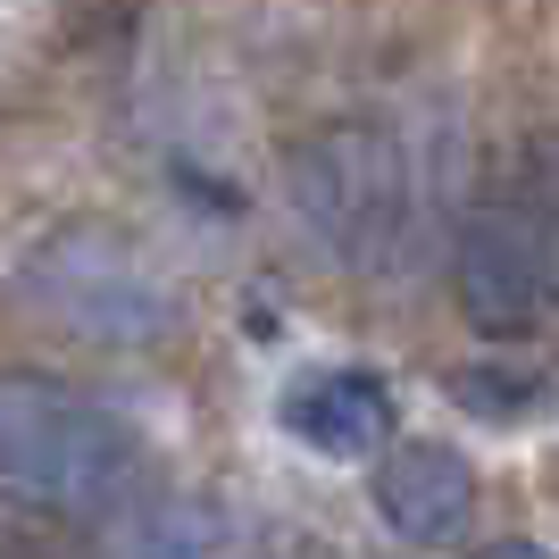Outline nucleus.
<instances>
[{
    "label": "nucleus",
    "instance_id": "39448f33",
    "mask_svg": "<svg viewBox=\"0 0 559 559\" xmlns=\"http://www.w3.org/2000/svg\"><path fill=\"white\" fill-rule=\"evenodd\" d=\"M376 510L401 543H451L476 510V476L451 443H401L376 467Z\"/></svg>",
    "mask_w": 559,
    "mask_h": 559
},
{
    "label": "nucleus",
    "instance_id": "f257e3e1",
    "mask_svg": "<svg viewBox=\"0 0 559 559\" xmlns=\"http://www.w3.org/2000/svg\"><path fill=\"white\" fill-rule=\"evenodd\" d=\"M284 192H293V217L334 267H359V276H384L409 259L426 217V176L409 134L376 126V117H343V126H318V134L293 151L284 167Z\"/></svg>",
    "mask_w": 559,
    "mask_h": 559
},
{
    "label": "nucleus",
    "instance_id": "0eeeda50",
    "mask_svg": "<svg viewBox=\"0 0 559 559\" xmlns=\"http://www.w3.org/2000/svg\"><path fill=\"white\" fill-rule=\"evenodd\" d=\"M117 559H226V535H217V518L192 510V501H151V510L117 535Z\"/></svg>",
    "mask_w": 559,
    "mask_h": 559
},
{
    "label": "nucleus",
    "instance_id": "1a4fd4ad",
    "mask_svg": "<svg viewBox=\"0 0 559 559\" xmlns=\"http://www.w3.org/2000/svg\"><path fill=\"white\" fill-rule=\"evenodd\" d=\"M476 559H551V551H543V543H526V535H510V543H485Z\"/></svg>",
    "mask_w": 559,
    "mask_h": 559
},
{
    "label": "nucleus",
    "instance_id": "7ed1b4c3",
    "mask_svg": "<svg viewBox=\"0 0 559 559\" xmlns=\"http://www.w3.org/2000/svg\"><path fill=\"white\" fill-rule=\"evenodd\" d=\"M460 309L485 334L535 326L559 301V151L518 159L460 226Z\"/></svg>",
    "mask_w": 559,
    "mask_h": 559
},
{
    "label": "nucleus",
    "instance_id": "423d86ee",
    "mask_svg": "<svg viewBox=\"0 0 559 559\" xmlns=\"http://www.w3.org/2000/svg\"><path fill=\"white\" fill-rule=\"evenodd\" d=\"M284 426L301 435L318 460H368L393 435V393L368 368H318L284 393Z\"/></svg>",
    "mask_w": 559,
    "mask_h": 559
},
{
    "label": "nucleus",
    "instance_id": "6e6552de",
    "mask_svg": "<svg viewBox=\"0 0 559 559\" xmlns=\"http://www.w3.org/2000/svg\"><path fill=\"white\" fill-rule=\"evenodd\" d=\"M460 401L467 409H526L535 384H492V376H460Z\"/></svg>",
    "mask_w": 559,
    "mask_h": 559
},
{
    "label": "nucleus",
    "instance_id": "f03ea898",
    "mask_svg": "<svg viewBox=\"0 0 559 559\" xmlns=\"http://www.w3.org/2000/svg\"><path fill=\"white\" fill-rule=\"evenodd\" d=\"M134 485V426L59 376L0 368V492L50 518H100Z\"/></svg>",
    "mask_w": 559,
    "mask_h": 559
},
{
    "label": "nucleus",
    "instance_id": "20e7f679",
    "mask_svg": "<svg viewBox=\"0 0 559 559\" xmlns=\"http://www.w3.org/2000/svg\"><path fill=\"white\" fill-rule=\"evenodd\" d=\"M17 293L43 309L50 326L84 334V343H151L176 326V293L151 259L109 226H68L25 259Z\"/></svg>",
    "mask_w": 559,
    "mask_h": 559
}]
</instances>
